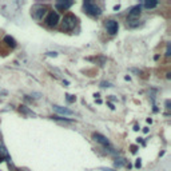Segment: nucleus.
<instances>
[{
    "label": "nucleus",
    "instance_id": "f257e3e1",
    "mask_svg": "<svg viewBox=\"0 0 171 171\" xmlns=\"http://www.w3.org/2000/svg\"><path fill=\"white\" fill-rule=\"evenodd\" d=\"M76 22H78L76 16H74L72 13H67L62 19V29L63 31H72L76 27Z\"/></svg>",
    "mask_w": 171,
    "mask_h": 171
},
{
    "label": "nucleus",
    "instance_id": "f03ea898",
    "mask_svg": "<svg viewBox=\"0 0 171 171\" xmlns=\"http://www.w3.org/2000/svg\"><path fill=\"white\" fill-rule=\"evenodd\" d=\"M83 11H84L87 15L94 16V18L102 15V9H100V7L96 5L95 3H92V2H84L83 3Z\"/></svg>",
    "mask_w": 171,
    "mask_h": 171
},
{
    "label": "nucleus",
    "instance_id": "7ed1b4c3",
    "mask_svg": "<svg viewBox=\"0 0 171 171\" xmlns=\"http://www.w3.org/2000/svg\"><path fill=\"white\" fill-rule=\"evenodd\" d=\"M46 13H47V8L42 4H36L31 8V16L36 20H42L46 16Z\"/></svg>",
    "mask_w": 171,
    "mask_h": 171
},
{
    "label": "nucleus",
    "instance_id": "20e7f679",
    "mask_svg": "<svg viewBox=\"0 0 171 171\" xmlns=\"http://www.w3.org/2000/svg\"><path fill=\"white\" fill-rule=\"evenodd\" d=\"M59 13L58 12H48L47 13V16H46V19H44V23H46V26H48V27H56L58 26V23H59Z\"/></svg>",
    "mask_w": 171,
    "mask_h": 171
},
{
    "label": "nucleus",
    "instance_id": "39448f33",
    "mask_svg": "<svg viewBox=\"0 0 171 171\" xmlns=\"http://www.w3.org/2000/svg\"><path fill=\"white\" fill-rule=\"evenodd\" d=\"M118 28H119V24L115 20H107L106 22V31L108 32L110 35H115V33L118 32Z\"/></svg>",
    "mask_w": 171,
    "mask_h": 171
},
{
    "label": "nucleus",
    "instance_id": "423d86ee",
    "mask_svg": "<svg viewBox=\"0 0 171 171\" xmlns=\"http://www.w3.org/2000/svg\"><path fill=\"white\" fill-rule=\"evenodd\" d=\"M92 139H94V140H96L98 143H100L102 146H104V147H110V142H108V139H107L104 135H102V134H99V132H94V134H92Z\"/></svg>",
    "mask_w": 171,
    "mask_h": 171
},
{
    "label": "nucleus",
    "instance_id": "0eeeda50",
    "mask_svg": "<svg viewBox=\"0 0 171 171\" xmlns=\"http://www.w3.org/2000/svg\"><path fill=\"white\" fill-rule=\"evenodd\" d=\"M72 4H74L72 2H58V3H55V8L58 11H67Z\"/></svg>",
    "mask_w": 171,
    "mask_h": 171
},
{
    "label": "nucleus",
    "instance_id": "6e6552de",
    "mask_svg": "<svg viewBox=\"0 0 171 171\" xmlns=\"http://www.w3.org/2000/svg\"><path fill=\"white\" fill-rule=\"evenodd\" d=\"M140 12H142V5H140V4L134 5L132 8L130 9V12H128V18L135 19L136 16H139V15H140Z\"/></svg>",
    "mask_w": 171,
    "mask_h": 171
},
{
    "label": "nucleus",
    "instance_id": "1a4fd4ad",
    "mask_svg": "<svg viewBox=\"0 0 171 171\" xmlns=\"http://www.w3.org/2000/svg\"><path fill=\"white\" fill-rule=\"evenodd\" d=\"M3 44H5L8 48H15L16 47V40L12 38V36H9V35H7L4 39H3Z\"/></svg>",
    "mask_w": 171,
    "mask_h": 171
},
{
    "label": "nucleus",
    "instance_id": "9d476101",
    "mask_svg": "<svg viewBox=\"0 0 171 171\" xmlns=\"http://www.w3.org/2000/svg\"><path fill=\"white\" fill-rule=\"evenodd\" d=\"M53 110H55L58 114H62V115H72V111L66 107H62V106H53Z\"/></svg>",
    "mask_w": 171,
    "mask_h": 171
},
{
    "label": "nucleus",
    "instance_id": "9b49d317",
    "mask_svg": "<svg viewBox=\"0 0 171 171\" xmlns=\"http://www.w3.org/2000/svg\"><path fill=\"white\" fill-rule=\"evenodd\" d=\"M139 26H140V22L138 19H131V18L127 19V27H128V28H136V27H139Z\"/></svg>",
    "mask_w": 171,
    "mask_h": 171
},
{
    "label": "nucleus",
    "instance_id": "f8f14e48",
    "mask_svg": "<svg viewBox=\"0 0 171 171\" xmlns=\"http://www.w3.org/2000/svg\"><path fill=\"white\" fill-rule=\"evenodd\" d=\"M19 111L23 112V114H26V115H29V116H36V114L32 112L29 108H27L26 106H20V107H19Z\"/></svg>",
    "mask_w": 171,
    "mask_h": 171
},
{
    "label": "nucleus",
    "instance_id": "ddd939ff",
    "mask_svg": "<svg viewBox=\"0 0 171 171\" xmlns=\"http://www.w3.org/2000/svg\"><path fill=\"white\" fill-rule=\"evenodd\" d=\"M143 5H145V8H147V9H151V8H155V7L158 5V2H146Z\"/></svg>",
    "mask_w": 171,
    "mask_h": 171
},
{
    "label": "nucleus",
    "instance_id": "4468645a",
    "mask_svg": "<svg viewBox=\"0 0 171 171\" xmlns=\"http://www.w3.org/2000/svg\"><path fill=\"white\" fill-rule=\"evenodd\" d=\"M125 159H116V162H115V166L116 167H122V166H126L127 163L126 162H123Z\"/></svg>",
    "mask_w": 171,
    "mask_h": 171
},
{
    "label": "nucleus",
    "instance_id": "2eb2a0df",
    "mask_svg": "<svg viewBox=\"0 0 171 171\" xmlns=\"http://www.w3.org/2000/svg\"><path fill=\"white\" fill-rule=\"evenodd\" d=\"M66 99H67V102H68V103H72V102H75V100H76L75 96L70 95V94H67V95H66Z\"/></svg>",
    "mask_w": 171,
    "mask_h": 171
},
{
    "label": "nucleus",
    "instance_id": "dca6fc26",
    "mask_svg": "<svg viewBox=\"0 0 171 171\" xmlns=\"http://www.w3.org/2000/svg\"><path fill=\"white\" fill-rule=\"evenodd\" d=\"M52 119H55V120H64V122H68V123L72 122L71 119H68V118H62V116H52Z\"/></svg>",
    "mask_w": 171,
    "mask_h": 171
},
{
    "label": "nucleus",
    "instance_id": "f3484780",
    "mask_svg": "<svg viewBox=\"0 0 171 171\" xmlns=\"http://www.w3.org/2000/svg\"><path fill=\"white\" fill-rule=\"evenodd\" d=\"M47 55H48V56H53V58H55V56H58V53H56V52H47Z\"/></svg>",
    "mask_w": 171,
    "mask_h": 171
},
{
    "label": "nucleus",
    "instance_id": "a211bd4d",
    "mask_svg": "<svg viewBox=\"0 0 171 171\" xmlns=\"http://www.w3.org/2000/svg\"><path fill=\"white\" fill-rule=\"evenodd\" d=\"M102 87H111V84H110V83H106V82H103V83H102Z\"/></svg>",
    "mask_w": 171,
    "mask_h": 171
},
{
    "label": "nucleus",
    "instance_id": "6ab92c4d",
    "mask_svg": "<svg viewBox=\"0 0 171 171\" xmlns=\"http://www.w3.org/2000/svg\"><path fill=\"white\" fill-rule=\"evenodd\" d=\"M166 56H170V46H167V50H166Z\"/></svg>",
    "mask_w": 171,
    "mask_h": 171
},
{
    "label": "nucleus",
    "instance_id": "aec40b11",
    "mask_svg": "<svg viewBox=\"0 0 171 171\" xmlns=\"http://www.w3.org/2000/svg\"><path fill=\"white\" fill-rule=\"evenodd\" d=\"M136 167H140V159H136V163H135Z\"/></svg>",
    "mask_w": 171,
    "mask_h": 171
},
{
    "label": "nucleus",
    "instance_id": "412c9836",
    "mask_svg": "<svg viewBox=\"0 0 171 171\" xmlns=\"http://www.w3.org/2000/svg\"><path fill=\"white\" fill-rule=\"evenodd\" d=\"M102 171H115V170H112V169H100Z\"/></svg>",
    "mask_w": 171,
    "mask_h": 171
},
{
    "label": "nucleus",
    "instance_id": "4be33fe9",
    "mask_svg": "<svg viewBox=\"0 0 171 171\" xmlns=\"http://www.w3.org/2000/svg\"><path fill=\"white\" fill-rule=\"evenodd\" d=\"M166 108H170V100H167L166 102Z\"/></svg>",
    "mask_w": 171,
    "mask_h": 171
},
{
    "label": "nucleus",
    "instance_id": "5701e85b",
    "mask_svg": "<svg viewBox=\"0 0 171 171\" xmlns=\"http://www.w3.org/2000/svg\"><path fill=\"white\" fill-rule=\"evenodd\" d=\"M131 151H132V152H136V147H135V146L131 147Z\"/></svg>",
    "mask_w": 171,
    "mask_h": 171
}]
</instances>
